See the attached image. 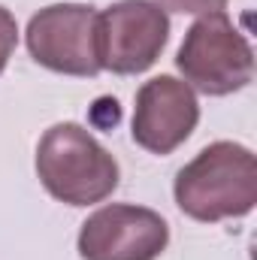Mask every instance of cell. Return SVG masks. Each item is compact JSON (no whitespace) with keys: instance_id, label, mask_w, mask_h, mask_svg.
<instances>
[{"instance_id":"6da1fadb","label":"cell","mask_w":257,"mask_h":260,"mask_svg":"<svg viewBox=\"0 0 257 260\" xmlns=\"http://www.w3.org/2000/svg\"><path fill=\"white\" fill-rule=\"evenodd\" d=\"M173 197L188 218L203 224L248 215L257 203L254 151L230 139L206 145L176 173Z\"/></svg>"},{"instance_id":"7a4b0ae2","label":"cell","mask_w":257,"mask_h":260,"mask_svg":"<svg viewBox=\"0 0 257 260\" xmlns=\"http://www.w3.org/2000/svg\"><path fill=\"white\" fill-rule=\"evenodd\" d=\"M37 176L67 206H94L118 188V160L76 121H61L37 145Z\"/></svg>"},{"instance_id":"3957f363","label":"cell","mask_w":257,"mask_h":260,"mask_svg":"<svg viewBox=\"0 0 257 260\" xmlns=\"http://www.w3.org/2000/svg\"><path fill=\"white\" fill-rule=\"evenodd\" d=\"M176 67L194 91L209 97H227L242 91L254 79V49L233 18L221 12L200 15L188 27Z\"/></svg>"},{"instance_id":"277c9868","label":"cell","mask_w":257,"mask_h":260,"mask_svg":"<svg viewBox=\"0 0 257 260\" xmlns=\"http://www.w3.org/2000/svg\"><path fill=\"white\" fill-rule=\"evenodd\" d=\"M170 40V15L154 0H118L97 12L100 70L136 76L160 58Z\"/></svg>"},{"instance_id":"5b68a950","label":"cell","mask_w":257,"mask_h":260,"mask_svg":"<svg viewBox=\"0 0 257 260\" xmlns=\"http://www.w3.org/2000/svg\"><path fill=\"white\" fill-rule=\"evenodd\" d=\"M27 52L40 67L64 76L91 79L100 73L97 58V9L88 3H52L30 15Z\"/></svg>"},{"instance_id":"8992f818","label":"cell","mask_w":257,"mask_h":260,"mask_svg":"<svg viewBox=\"0 0 257 260\" xmlns=\"http://www.w3.org/2000/svg\"><path fill=\"white\" fill-rule=\"evenodd\" d=\"M170 245V224L160 212L112 203L88 215L79 230L82 260H157Z\"/></svg>"},{"instance_id":"52a82bcc","label":"cell","mask_w":257,"mask_h":260,"mask_svg":"<svg viewBox=\"0 0 257 260\" xmlns=\"http://www.w3.org/2000/svg\"><path fill=\"white\" fill-rule=\"evenodd\" d=\"M200 121V103L188 82L176 76L148 79L133 100L130 136L151 154L176 151Z\"/></svg>"},{"instance_id":"ba28073f","label":"cell","mask_w":257,"mask_h":260,"mask_svg":"<svg viewBox=\"0 0 257 260\" xmlns=\"http://www.w3.org/2000/svg\"><path fill=\"white\" fill-rule=\"evenodd\" d=\"M15 46H18V21L6 6H0V73L6 70Z\"/></svg>"},{"instance_id":"9c48e42d","label":"cell","mask_w":257,"mask_h":260,"mask_svg":"<svg viewBox=\"0 0 257 260\" xmlns=\"http://www.w3.org/2000/svg\"><path fill=\"white\" fill-rule=\"evenodd\" d=\"M164 12H182V15H209L221 12L227 0H154Z\"/></svg>"}]
</instances>
